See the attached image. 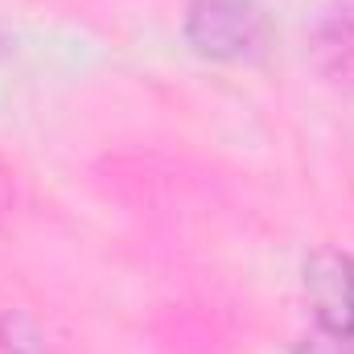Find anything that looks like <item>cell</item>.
<instances>
[{
	"instance_id": "6da1fadb",
	"label": "cell",
	"mask_w": 354,
	"mask_h": 354,
	"mask_svg": "<svg viewBox=\"0 0 354 354\" xmlns=\"http://www.w3.org/2000/svg\"><path fill=\"white\" fill-rule=\"evenodd\" d=\"M185 33L198 54L239 62L264 46L268 25L252 0H194Z\"/></svg>"
},
{
	"instance_id": "7a4b0ae2",
	"label": "cell",
	"mask_w": 354,
	"mask_h": 354,
	"mask_svg": "<svg viewBox=\"0 0 354 354\" xmlns=\"http://www.w3.org/2000/svg\"><path fill=\"white\" fill-rule=\"evenodd\" d=\"M305 292L313 301L317 322L334 334L354 342V260L342 252H317L305 264Z\"/></svg>"
}]
</instances>
